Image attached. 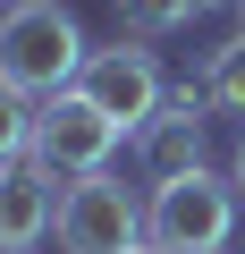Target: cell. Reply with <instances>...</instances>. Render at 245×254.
Returning a JSON list of instances; mask_svg holds the SVG:
<instances>
[{
  "label": "cell",
  "instance_id": "cell-1",
  "mask_svg": "<svg viewBox=\"0 0 245 254\" xmlns=\"http://www.w3.org/2000/svg\"><path fill=\"white\" fill-rule=\"evenodd\" d=\"M93 43L76 26V9H59V0H17V9H0V76H9L17 93L34 102H59L76 93Z\"/></svg>",
  "mask_w": 245,
  "mask_h": 254
},
{
  "label": "cell",
  "instance_id": "cell-2",
  "mask_svg": "<svg viewBox=\"0 0 245 254\" xmlns=\"http://www.w3.org/2000/svg\"><path fill=\"white\" fill-rule=\"evenodd\" d=\"M237 178L220 170H186V178H161L152 203H144V246L152 254H228V229H237Z\"/></svg>",
  "mask_w": 245,
  "mask_h": 254
},
{
  "label": "cell",
  "instance_id": "cell-3",
  "mask_svg": "<svg viewBox=\"0 0 245 254\" xmlns=\"http://www.w3.org/2000/svg\"><path fill=\"white\" fill-rule=\"evenodd\" d=\"M144 246V195L118 170H85L59 195V254H127Z\"/></svg>",
  "mask_w": 245,
  "mask_h": 254
},
{
  "label": "cell",
  "instance_id": "cell-4",
  "mask_svg": "<svg viewBox=\"0 0 245 254\" xmlns=\"http://www.w3.org/2000/svg\"><path fill=\"white\" fill-rule=\"evenodd\" d=\"M118 136H127V127H118L101 102L59 93V102H43V119H34V161H43L51 178H85V170H110Z\"/></svg>",
  "mask_w": 245,
  "mask_h": 254
},
{
  "label": "cell",
  "instance_id": "cell-5",
  "mask_svg": "<svg viewBox=\"0 0 245 254\" xmlns=\"http://www.w3.org/2000/svg\"><path fill=\"white\" fill-rule=\"evenodd\" d=\"M76 93H85V102H101L118 127H152V119H161V102H169V76H161V60H152L144 43H110V51H93V60H85Z\"/></svg>",
  "mask_w": 245,
  "mask_h": 254
},
{
  "label": "cell",
  "instance_id": "cell-6",
  "mask_svg": "<svg viewBox=\"0 0 245 254\" xmlns=\"http://www.w3.org/2000/svg\"><path fill=\"white\" fill-rule=\"evenodd\" d=\"M203 144H211V93H203V85H169L161 119L136 127V153H144V178H152V187H161V178H186V170H211Z\"/></svg>",
  "mask_w": 245,
  "mask_h": 254
},
{
  "label": "cell",
  "instance_id": "cell-7",
  "mask_svg": "<svg viewBox=\"0 0 245 254\" xmlns=\"http://www.w3.org/2000/svg\"><path fill=\"white\" fill-rule=\"evenodd\" d=\"M59 229L51 212V170L26 153V161H0V254H43Z\"/></svg>",
  "mask_w": 245,
  "mask_h": 254
},
{
  "label": "cell",
  "instance_id": "cell-8",
  "mask_svg": "<svg viewBox=\"0 0 245 254\" xmlns=\"http://www.w3.org/2000/svg\"><path fill=\"white\" fill-rule=\"evenodd\" d=\"M203 93H211V110H237L245 119V26L211 51V68H203Z\"/></svg>",
  "mask_w": 245,
  "mask_h": 254
},
{
  "label": "cell",
  "instance_id": "cell-9",
  "mask_svg": "<svg viewBox=\"0 0 245 254\" xmlns=\"http://www.w3.org/2000/svg\"><path fill=\"white\" fill-rule=\"evenodd\" d=\"M34 119H43V102L0 76V161H26L34 153Z\"/></svg>",
  "mask_w": 245,
  "mask_h": 254
},
{
  "label": "cell",
  "instance_id": "cell-10",
  "mask_svg": "<svg viewBox=\"0 0 245 254\" xmlns=\"http://www.w3.org/2000/svg\"><path fill=\"white\" fill-rule=\"evenodd\" d=\"M118 17H127L136 34H178L203 17V0H118Z\"/></svg>",
  "mask_w": 245,
  "mask_h": 254
},
{
  "label": "cell",
  "instance_id": "cell-11",
  "mask_svg": "<svg viewBox=\"0 0 245 254\" xmlns=\"http://www.w3.org/2000/svg\"><path fill=\"white\" fill-rule=\"evenodd\" d=\"M228 178H237V195H245V144H237V170H228Z\"/></svg>",
  "mask_w": 245,
  "mask_h": 254
},
{
  "label": "cell",
  "instance_id": "cell-12",
  "mask_svg": "<svg viewBox=\"0 0 245 254\" xmlns=\"http://www.w3.org/2000/svg\"><path fill=\"white\" fill-rule=\"evenodd\" d=\"M127 254H152V246H127Z\"/></svg>",
  "mask_w": 245,
  "mask_h": 254
},
{
  "label": "cell",
  "instance_id": "cell-13",
  "mask_svg": "<svg viewBox=\"0 0 245 254\" xmlns=\"http://www.w3.org/2000/svg\"><path fill=\"white\" fill-rule=\"evenodd\" d=\"M0 9H17V0H0Z\"/></svg>",
  "mask_w": 245,
  "mask_h": 254
}]
</instances>
